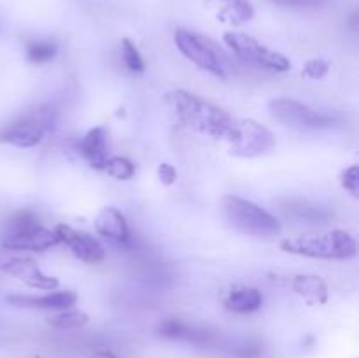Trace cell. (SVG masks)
Segmentation results:
<instances>
[{
    "mask_svg": "<svg viewBox=\"0 0 359 358\" xmlns=\"http://www.w3.org/2000/svg\"><path fill=\"white\" fill-rule=\"evenodd\" d=\"M58 111L53 104H41L28 109L0 130V142L14 147H34L44 140L46 133L56 125Z\"/></svg>",
    "mask_w": 359,
    "mask_h": 358,
    "instance_id": "3",
    "label": "cell"
},
{
    "mask_svg": "<svg viewBox=\"0 0 359 358\" xmlns=\"http://www.w3.org/2000/svg\"><path fill=\"white\" fill-rule=\"evenodd\" d=\"M174 42L181 55L188 58L189 62L195 63L205 72L224 79L228 72V58L223 49L210 41L209 37L196 34V32L186 30V28H177L174 34Z\"/></svg>",
    "mask_w": 359,
    "mask_h": 358,
    "instance_id": "5",
    "label": "cell"
},
{
    "mask_svg": "<svg viewBox=\"0 0 359 358\" xmlns=\"http://www.w3.org/2000/svg\"><path fill=\"white\" fill-rule=\"evenodd\" d=\"M49 325L55 326V329L60 330H76V329H83L90 318H88L86 312L77 311V309H63L62 312L58 314L51 316L48 319Z\"/></svg>",
    "mask_w": 359,
    "mask_h": 358,
    "instance_id": "21",
    "label": "cell"
},
{
    "mask_svg": "<svg viewBox=\"0 0 359 358\" xmlns=\"http://www.w3.org/2000/svg\"><path fill=\"white\" fill-rule=\"evenodd\" d=\"M4 272L11 274L16 279H20L21 283H25L27 286L35 288V290H46L53 291L60 286V281L56 277L48 276L41 270V267L30 258H13L7 260L6 263H2Z\"/></svg>",
    "mask_w": 359,
    "mask_h": 358,
    "instance_id": "11",
    "label": "cell"
},
{
    "mask_svg": "<svg viewBox=\"0 0 359 358\" xmlns=\"http://www.w3.org/2000/svg\"><path fill=\"white\" fill-rule=\"evenodd\" d=\"M56 244H60L56 232L42 227L41 223L34 227L7 230L2 239L4 248L11 251H46Z\"/></svg>",
    "mask_w": 359,
    "mask_h": 358,
    "instance_id": "9",
    "label": "cell"
},
{
    "mask_svg": "<svg viewBox=\"0 0 359 358\" xmlns=\"http://www.w3.org/2000/svg\"><path fill=\"white\" fill-rule=\"evenodd\" d=\"M104 172L119 181H128L135 175V164L125 157H109V160L105 161Z\"/></svg>",
    "mask_w": 359,
    "mask_h": 358,
    "instance_id": "22",
    "label": "cell"
},
{
    "mask_svg": "<svg viewBox=\"0 0 359 358\" xmlns=\"http://www.w3.org/2000/svg\"><path fill=\"white\" fill-rule=\"evenodd\" d=\"M291 288H293L298 297L304 298L305 302L312 305L326 304L330 298L326 283L319 276H314V274H300V276H297L291 283Z\"/></svg>",
    "mask_w": 359,
    "mask_h": 358,
    "instance_id": "17",
    "label": "cell"
},
{
    "mask_svg": "<svg viewBox=\"0 0 359 358\" xmlns=\"http://www.w3.org/2000/svg\"><path fill=\"white\" fill-rule=\"evenodd\" d=\"M270 114L283 125L297 130H318L326 128L333 123L332 116L325 112L312 109L311 105L304 104L300 100L287 97H279L270 100L269 104Z\"/></svg>",
    "mask_w": 359,
    "mask_h": 358,
    "instance_id": "8",
    "label": "cell"
},
{
    "mask_svg": "<svg viewBox=\"0 0 359 358\" xmlns=\"http://www.w3.org/2000/svg\"><path fill=\"white\" fill-rule=\"evenodd\" d=\"M224 142L231 154L241 158H256L269 153L276 146V135L255 119L235 118L233 126Z\"/></svg>",
    "mask_w": 359,
    "mask_h": 358,
    "instance_id": "6",
    "label": "cell"
},
{
    "mask_svg": "<svg viewBox=\"0 0 359 358\" xmlns=\"http://www.w3.org/2000/svg\"><path fill=\"white\" fill-rule=\"evenodd\" d=\"M223 39L228 49L238 60L249 63V65L273 70V72H287L291 69V62L286 56L266 48L265 44L256 41L251 35L241 34V32H226L223 35Z\"/></svg>",
    "mask_w": 359,
    "mask_h": 358,
    "instance_id": "7",
    "label": "cell"
},
{
    "mask_svg": "<svg viewBox=\"0 0 359 358\" xmlns=\"http://www.w3.org/2000/svg\"><path fill=\"white\" fill-rule=\"evenodd\" d=\"M121 58L130 72H144V69H146V63H144L139 49L130 39H123L121 41Z\"/></svg>",
    "mask_w": 359,
    "mask_h": 358,
    "instance_id": "23",
    "label": "cell"
},
{
    "mask_svg": "<svg viewBox=\"0 0 359 358\" xmlns=\"http://www.w3.org/2000/svg\"><path fill=\"white\" fill-rule=\"evenodd\" d=\"M58 241L69 246L72 255L76 258L83 260L86 263H98L105 258V249L93 235L86 234L83 230H76L70 225H56L55 228Z\"/></svg>",
    "mask_w": 359,
    "mask_h": 358,
    "instance_id": "10",
    "label": "cell"
},
{
    "mask_svg": "<svg viewBox=\"0 0 359 358\" xmlns=\"http://www.w3.org/2000/svg\"><path fill=\"white\" fill-rule=\"evenodd\" d=\"M165 104L172 109L182 125L202 135L224 140L233 126V116L189 91H168L165 95Z\"/></svg>",
    "mask_w": 359,
    "mask_h": 358,
    "instance_id": "1",
    "label": "cell"
},
{
    "mask_svg": "<svg viewBox=\"0 0 359 358\" xmlns=\"http://www.w3.org/2000/svg\"><path fill=\"white\" fill-rule=\"evenodd\" d=\"M276 6L290 7V9H305V7H318L325 4V0H270Z\"/></svg>",
    "mask_w": 359,
    "mask_h": 358,
    "instance_id": "27",
    "label": "cell"
},
{
    "mask_svg": "<svg viewBox=\"0 0 359 358\" xmlns=\"http://www.w3.org/2000/svg\"><path fill=\"white\" fill-rule=\"evenodd\" d=\"M263 305V295L258 288L233 286L224 298V307L238 314H249Z\"/></svg>",
    "mask_w": 359,
    "mask_h": 358,
    "instance_id": "16",
    "label": "cell"
},
{
    "mask_svg": "<svg viewBox=\"0 0 359 358\" xmlns=\"http://www.w3.org/2000/svg\"><path fill=\"white\" fill-rule=\"evenodd\" d=\"M223 213L228 223L238 232L255 237H269L280 230V223L272 213L263 209L252 200L238 195H226L223 199Z\"/></svg>",
    "mask_w": 359,
    "mask_h": 358,
    "instance_id": "4",
    "label": "cell"
},
{
    "mask_svg": "<svg viewBox=\"0 0 359 358\" xmlns=\"http://www.w3.org/2000/svg\"><path fill=\"white\" fill-rule=\"evenodd\" d=\"M58 53V44L51 39H46V41H28L27 42V58L32 63H48Z\"/></svg>",
    "mask_w": 359,
    "mask_h": 358,
    "instance_id": "20",
    "label": "cell"
},
{
    "mask_svg": "<svg viewBox=\"0 0 359 358\" xmlns=\"http://www.w3.org/2000/svg\"><path fill=\"white\" fill-rule=\"evenodd\" d=\"M95 230H97L98 235H102V237L107 239L109 242L116 246L130 248L133 244L128 223L116 207H105L97 214Z\"/></svg>",
    "mask_w": 359,
    "mask_h": 358,
    "instance_id": "12",
    "label": "cell"
},
{
    "mask_svg": "<svg viewBox=\"0 0 359 358\" xmlns=\"http://www.w3.org/2000/svg\"><path fill=\"white\" fill-rule=\"evenodd\" d=\"M280 249L291 255L321 260H349L358 253L356 241L346 230H332L319 235H304L280 241Z\"/></svg>",
    "mask_w": 359,
    "mask_h": 358,
    "instance_id": "2",
    "label": "cell"
},
{
    "mask_svg": "<svg viewBox=\"0 0 359 358\" xmlns=\"http://www.w3.org/2000/svg\"><path fill=\"white\" fill-rule=\"evenodd\" d=\"M219 9V18L231 25H244L255 18V7L249 0H212Z\"/></svg>",
    "mask_w": 359,
    "mask_h": 358,
    "instance_id": "18",
    "label": "cell"
},
{
    "mask_svg": "<svg viewBox=\"0 0 359 358\" xmlns=\"http://www.w3.org/2000/svg\"><path fill=\"white\" fill-rule=\"evenodd\" d=\"M330 72V63L323 58H312L304 65L302 76L309 79H323Z\"/></svg>",
    "mask_w": 359,
    "mask_h": 358,
    "instance_id": "24",
    "label": "cell"
},
{
    "mask_svg": "<svg viewBox=\"0 0 359 358\" xmlns=\"http://www.w3.org/2000/svg\"><path fill=\"white\" fill-rule=\"evenodd\" d=\"M107 128L105 126H95L88 130L77 142L81 157L90 164L95 171H104L105 161L109 160V146H107Z\"/></svg>",
    "mask_w": 359,
    "mask_h": 358,
    "instance_id": "14",
    "label": "cell"
},
{
    "mask_svg": "<svg viewBox=\"0 0 359 358\" xmlns=\"http://www.w3.org/2000/svg\"><path fill=\"white\" fill-rule=\"evenodd\" d=\"M287 216L302 221V223H325L330 218V213L319 207L309 206L305 202H290L287 207H284Z\"/></svg>",
    "mask_w": 359,
    "mask_h": 358,
    "instance_id": "19",
    "label": "cell"
},
{
    "mask_svg": "<svg viewBox=\"0 0 359 358\" xmlns=\"http://www.w3.org/2000/svg\"><path fill=\"white\" fill-rule=\"evenodd\" d=\"M7 304L28 309H70L77 302V293L72 290L48 291L44 295H7Z\"/></svg>",
    "mask_w": 359,
    "mask_h": 358,
    "instance_id": "13",
    "label": "cell"
},
{
    "mask_svg": "<svg viewBox=\"0 0 359 358\" xmlns=\"http://www.w3.org/2000/svg\"><path fill=\"white\" fill-rule=\"evenodd\" d=\"M340 183H342V188L346 192H349L354 199H358L359 195V167L358 165H351L340 175Z\"/></svg>",
    "mask_w": 359,
    "mask_h": 358,
    "instance_id": "25",
    "label": "cell"
},
{
    "mask_svg": "<svg viewBox=\"0 0 359 358\" xmlns=\"http://www.w3.org/2000/svg\"><path fill=\"white\" fill-rule=\"evenodd\" d=\"M158 336L163 339L172 340H184V343L193 344H210L214 340V336L207 332L205 329L189 325V323L181 321L177 318H167L158 325Z\"/></svg>",
    "mask_w": 359,
    "mask_h": 358,
    "instance_id": "15",
    "label": "cell"
},
{
    "mask_svg": "<svg viewBox=\"0 0 359 358\" xmlns=\"http://www.w3.org/2000/svg\"><path fill=\"white\" fill-rule=\"evenodd\" d=\"M158 179L161 181V185L172 186L175 181H177V171L174 168V165L170 164H160L158 165Z\"/></svg>",
    "mask_w": 359,
    "mask_h": 358,
    "instance_id": "26",
    "label": "cell"
}]
</instances>
